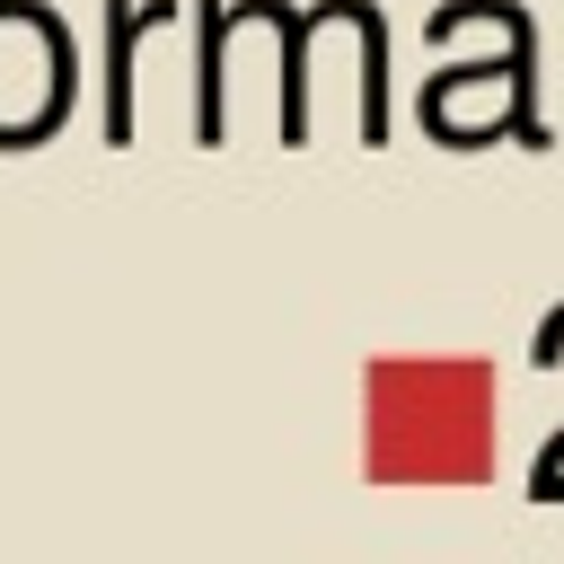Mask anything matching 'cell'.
I'll use <instances>...</instances> for the list:
<instances>
[{"instance_id":"obj_1","label":"cell","mask_w":564,"mask_h":564,"mask_svg":"<svg viewBox=\"0 0 564 564\" xmlns=\"http://www.w3.org/2000/svg\"><path fill=\"white\" fill-rule=\"evenodd\" d=\"M502 370L485 352H370L361 476L370 485H485L502 449Z\"/></svg>"},{"instance_id":"obj_2","label":"cell","mask_w":564,"mask_h":564,"mask_svg":"<svg viewBox=\"0 0 564 564\" xmlns=\"http://www.w3.org/2000/svg\"><path fill=\"white\" fill-rule=\"evenodd\" d=\"M79 106V44L53 0H0V150H44Z\"/></svg>"},{"instance_id":"obj_3","label":"cell","mask_w":564,"mask_h":564,"mask_svg":"<svg viewBox=\"0 0 564 564\" xmlns=\"http://www.w3.org/2000/svg\"><path fill=\"white\" fill-rule=\"evenodd\" d=\"M229 26L238 0H194V141H229Z\"/></svg>"},{"instance_id":"obj_4","label":"cell","mask_w":564,"mask_h":564,"mask_svg":"<svg viewBox=\"0 0 564 564\" xmlns=\"http://www.w3.org/2000/svg\"><path fill=\"white\" fill-rule=\"evenodd\" d=\"M176 0H106V115L97 132L123 150L132 141V53H141V26H159Z\"/></svg>"}]
</instances>
